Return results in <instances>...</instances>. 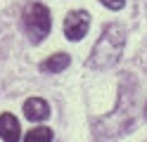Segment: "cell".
I'll use <instances>...</instances> for the list:
<instances>
[{
    "label": "cell",
    "mask_w": 147,
    "mask_h": 142,
    "mask_svg": "<svg viewBox=\"0 0 147 142\" xmlns=\"http://www.w3.org/2000/svg\"><path fill=\"white\" fill-rule=\"evenodd\" d=\"M0 137H3L5 142H19L22 140L19 121H17L14 114H10V111L0 114Z\"/></svg>",
    "instance_id": "cell-4"
},
{
    "label": "cell",
    "mask_w": 147,
    "mask_h": 142,
    "mask_svg": "<svg viewBox=\"0 0 147 142\" xmlns=\"http://www.w3.org/2000/svg\"><path fill=\"white\" fill-rule=\"evenodd\" d=\"M69 64H71V57L67 52H55L52 57H48V59L40 64V71H45V73H59V71L67 69Z\"/></svg>",
    "instance_id": "cell-6"
},
{
    "label": "cell",
    "mask_w": 147,
    "mask_h": 142,
    "mask_svg": "<svg viewBox=\"0 0 147 142\" xmlns=\"http://www.w3.org/2000/svg\"><path fill=\"white\" fill-rule=\"evenodd\" d=\"M145 116H147V107H145Z\"/></svg>",
    "instance_id": "cell-9"
},
{
    "label": "cell",
    "mask_w": 147,
    "mask_h": 142,
    "mask_svg": "<svg viewBox=\"0 0 147 142\" xmlns=\"http://www.w3.org/2000/svg\"><path fill=\"white\" fill-rule=\"evenodd\" d=\"M88 28H90V14L83 12V9L69 12V17L64 19V36L69 40H83Z\"/></svg>",
    "instance_id": "cell-3"
},
{
    "label": "cell",
    "mask_w": 147,
    "mask_h": 142,
    "mask_svg": "<svg viewBox=\"0 0 147 142\" xmlns=\"http://www.w3.org/2000/svg\"><path fill=\"white\" fill-rule=\"evenodd\" d=\"M126 45V31L121 24H107L102 28V36L97 38V43L93 47V52L88 57V66L90 69H109L121 59Z\"/></svg>",
    "instance_id": "cell-1"
},
{
    "label": "cell",
    "mask_w": 147,
    "mask_h": 142,
    "mask_svg": "<svg viewBox=\"0 0 147 142\" xmlns=\"http://www.w3.org/2000/svg\"><path fill=\"white\" fill-rule=\"evenodd\" d=\"M24 116L29 121H45L50 116V104L40 97H31L24 102Z\"/></svg>",
    "instance_id": "cell-5"
},
{
    "label": "cell",
    "mask_w": 147,
    "mask_h": 142,
    "mask_svg": "<svg viewBox=\"0 0 147 142\" xmlns=\"http://www.w3.org/2000/svg\"><path fill=\"white\" fill-rule=\"evenodd\" d=\"M102 5H107L109 9H121L123 5H126V0H100Z\"/></svg>",
    "instance_id": "cell-8"
},
{
    "label": "cell",
    "mask_w": 147,
    "mask_h": 142,
    "mask_svg": "<svg viewBox=\"0 0 147 142\" xmlns=\"http://www.w3.org/2000/svg\"><path fill=\"white\" fill-rule=\"evenodd\" d=\"M24 142H52V128H45V126L31 128L29 133H26Z\"/></svg>",
    "instance_id": "cell-7"
},
{
    "label": "cell",
    "mask_w": 147,
    "mask_h": 142,
    "mask_svg": "<svg viewBox=\"0 0 147 142\" xmlns=\"http://www.w3.org/2000/svg\"><path fill=\"white\" fill-rule=\"evenodd\" d=\"M24 26H26V33L33 43H40L45 40V36L50 33L52 28V17H50V9L45 7L43 3H33L24 9Z\"/></svg>",
    "instance_id": "cell-2"
}]
</instances>
